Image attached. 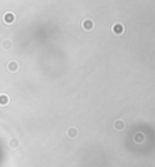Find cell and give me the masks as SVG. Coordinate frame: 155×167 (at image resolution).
Segmentation results:
<instances>
[{
    "instance_id": "cell-1",
    "label": "cell",
    "mask_w": 155,
    "mask_h": 167,
    "mask_svg": "<svg viewBox=\"0 0 155 167\" xmlns=\"http://www.w3.org/2000/svg\"><path fill=\"white\" fill-rule=\"evenodd\" d=\"M80 26H82V29H83L86 33H90V31H93V30L95 29V22H94L93 19H90V18H86V19L82 20Z\"/></svg>"
},
{
    "instance_id": "cell-2",
    "label": "cell",
    "mask_w": 155,
    "mask_h": 167,
    "mask_svg": "<svg viewBox=\"0 0 155 167\" xmlns=\"http://www.w3.org/2000/svg\"><path fill=\"white\" fill-rule=\"evenodd\" d=\"M112 33H113L114 36H117V37L123 36L124 33H125V26H124V23H121V22L114 23L113 26H112Z\"/></svg>"
},
{
    "instance_id": "cell-3",
    "label": "cell",
    "mask_w": 155,
    "mask_h": 167,
    "mask_svg": "<svg viewBox=\"0 0 155 167\" xmlns=\"http://www.w3.org/2000/svg\"><path fill=\"white\" fill-rule=\"evenodd\" d=\"M125 128H127L125 119H123V118H116L114 119V122H113V129H114L116 132H123Z\"/></svg>"
},
{
    "instance_id": "cell-4",
    "label": "cell",
    "mask_w": 155,
    "mask_h": 167,
    "mask_svg": "<svg viewBox=\"0 0 155 167\" xmlns=\"http://www.w3.org/2000/svg\"><path fill=\"white\" fill-rule=\"evenodd\" d=\"M65 135H67L68 139H76L78 137V135H79V131H78V128L76 126H68L67 128V131H65Z\"/></svg>"
},
{
    "instance_id": "cell-5",
    "label": "cell",
    "mask_w": 155,
    "mask_h": 167,
    "mask_svg": "<svg viewBox=\"0 0 155 167\" xmlns=\"http://www.w3.org/2000/svg\"><path fill=\"white\" fill-rule=\"evenodd\" d=\"M7 69H8V72L15 73V72L19 71V63H18L16 60H10L7 63Z\"/></svg>"
},
{
    "instance_id": "cell-6",
    "label": "cell",
    "mask_w": 155,
    "mask_h": 167,
    "mask_svg": "<svg viewBox=\"0 0 155 167\" xmlns=\"http://www.w3.org/2000/svg\"><path fill=\"white\" fill-rule=\"evenodd\" d=\"M15 14L14 12H11V11H8V12H6L3 15V22L6 24H12L14 22H15Z\"/></svg>"
},
{
    "instance_id": "cell-7",
    "label": "cell",
    "mask_w": 155,
    "mask_h": 167,
    "mask_svg": "<svg viewBox=\"0 0 155 167\" xmlns=\"http://www.w3.org/2000/svg\"><path fill=\"white\" fill-rule=\"evenodd\" d=\"M0 46H1V49H3V50L8 52V50H11V49H12L14 44H12V41H11V40H8V38H6V40L1 41V44H0Z\"/></svg>"
},
{
    "instance_id": "cell-8",
    "label": "cell",
    "mask_w": 155,
    "mask_h": 167,
    "mask_svg": "<svg viewBox=\"0 0 155 167\" xmlns=\"http://www.w3.org/2000/svg\"><path fill=\"white\" fill-rule=\"evenodd\" d=\"M144 140H146V136H144V133H142V132H137V133L133 135V141H135L136 144L144 143Z\"/></svg>"
},
{
    "instance_id": "cell-9",
    "label": "cell",
    "mask_w": 155,
    "mask_h": 167,
    "mask_svg": "<svg viewBox=\"0 0 155 167\" xmlns=\"http://www.w3.org/2000/svg\"><path fill=\"white\" fill-rule=\"evenodd\" d=\"M10 103V96L7 94H0V106H7Z\"/></svg>"
},
{
    "instance_id": "cell-10",
    "label": "cell",
    "mask_w": 155,
    "mask_h": 167,
    "mask_svg": "<svg viewBox=\"0 0 155 167\" xmlns=\"http://www.w3.org/2000/svg\"><path fill=\"white\" fill-rule=\"evenodd\" d=\"M8 144H10V147L11 148H18L19 147V141L16 139H11L10 141H8Z\"/></svg>"
}]
</instances>
